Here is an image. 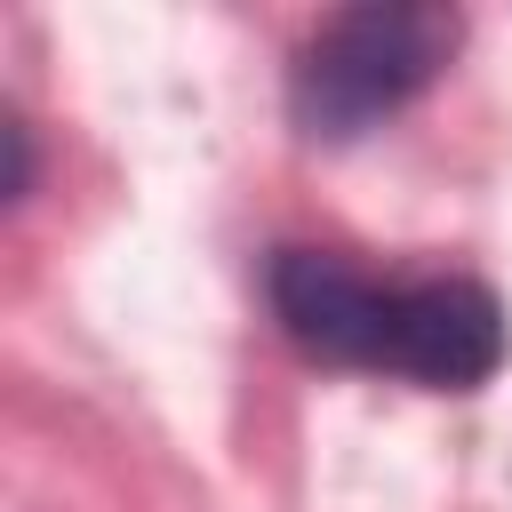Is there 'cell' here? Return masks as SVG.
I'll use <instances>...</instances> for the list:
<instances>
[{
    "label": "cell",
    "mask_w": 512,
    "mask_h": 512,
    "mask_svg": "<svg viewBox=\"0 0 512 512\" xmlns=\"http://www.w3.org/2000/svg\"><path fill=\"white\" fill-rule=\"evenodd\" d=\"M464 40V16L440 0H360L336 8L288 72V112L320 144H352L400 104H416Z\"/></svg>",
    "instance_id": "obj_1"
},
{
    "label": "cell",
    "mask_w": 512,
    "mask_h": 512,
    "mask_svg": "<svg viewBox=\"0 0 512 512\" xmlns=\"http://www.w3.org/2000/svg\"><path fill=\"white\" fill-rule=\"evenodd\" d=\"M504 304L480 280H400L392 296V336H384V368L424 384V392H480L504 368Z\"/></svg>",
    "instance_id": "obj_2"
},
{
    "label": "cell",
    "mask_w": 512,
    "mask_h": 512,
    "mask_svg": "<svg viewBox=\"0 0 512 512\" xmlns=\"http://www.w3.org/2000/svg\"><path fill=\"white\" fill-rule=\"evenodd\" d=\"M272 312L280 328L312 352V360H336V368H384V336H392V280H368L360 264L328 256V248H280L272 272Z\"/></svg>",
    "instance_id": "obj_3"
},
{
    "label": "cell",
    "mask_w": 512,
    "mask_h": 512,
    "mask_svg": "<svg viewBox=\"0 0 512 512\" xmlns=\"http://www.w3.org/2000/svg\"><path fill=\"white\" fill-rule=\"evenodd\" d=\"M0 144H8V176H0V200L16 208L32 192V120L24 112H0Z\"/></svg>",
    "instance_id": "obj_4"
}]
</instances>
